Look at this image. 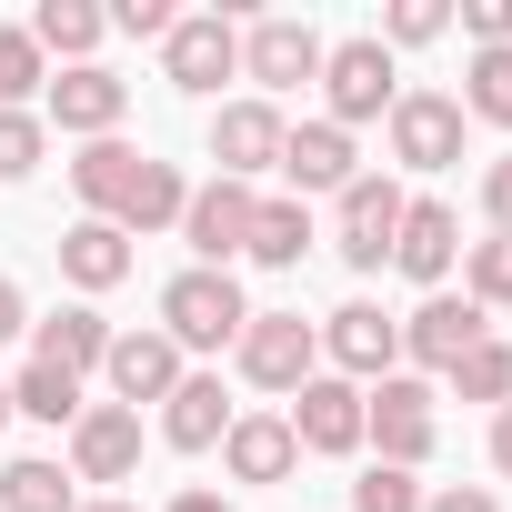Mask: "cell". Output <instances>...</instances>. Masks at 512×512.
<instances>
[{
    "label": "cell",
    "instance_id": "obj_38",
    "mask_svg": "<svg viewBox=\"0 0 512 512\" xmlns=\"http://www.w3.org/2000/svg\"><path fill=\"white\" fill-rule=\"evenodd\" d=\"M482 221H492V231L512 241V151H502V161L482 171Z\"/></svg>",
    "mask_w": 512,
    "mask_h": 512
},
{
    "label": "cell",
    "instance_id": "obj_16",
    "mask_svg": "<svg viewBox=\"0 0 512 512\" xmlns=\"http://www.w3.org/2000/svg\"><path fill=\"white\" fill-rule=\"evenodd\" d=\"M101 372H111V402H121V412L171 402V392H181V342H171L161 322H151V332H111V362H101Z\"/></svg>",
    "mask_w": 512,
    "mask_h": 512
},
{
    "label": "cell",
    "instance_id": "obj_3",
    "mask_svg": "<svg viewBox=\"0 0 512 512\" xmlns=\"http://www.w3.org/2000/svg\"><path fill=\"white\" fill-rule=\"evenodd\" d=\"M241 322H251V302L231 272H171L161 282V332L181 352H221V342H241Z\"/></svg>",
    "mask_w": 512,
    "mask_h": 512
},
{
    "label": "cell",
    "instance_id": "obj_27",
    "mask_svg": "<svg viewBox=\"0 0 512 512\" xmlns=\"http://www.w3.org/2000/svg\"><path fill=\"white\" fill-rule=\"evenodd\" d=\"M0 512H81V482L61 462H11L0 472Z\"/></svg>",
    "mask_w": 512,
    "mask_h": 512
},
{
    "label": "cell",
    "instance_id": "obj_36",
    "mask_svg": "<svg viewBox=\"0 0 512 512\" xmlns=\"http://www.w3.org/2000/svg\"><path fill=\"white\" fill-rule=\"evenodd\" d=\"M171 0H111V31H131V41H171Z\"/></svg>",
    "mask_w": 512,
    "mask_h": 512
},
{
    "label": "cell",
    "instance_id": "obj_28",
    "mask_svg": "<svg viewBox=\"0 0 512 512\" xmlns=\"http://www.w3.org/2000/svg\"><path fill=\"white\" fill-rule=\"evenodd\" d=\"M181 201H191V181H181L171 161H141V191H131L121 231H131V241H141V231H181Z\"/></svg>",
    "mask_w": 512,
    "mask_h": 512
},
{
    "label": "cell",
    "instance_id": "obj_20",
    "mask_svg": "<svg viewBox=\"0 0 512 512\" xmlns=\"http://www.w3.org/2000/svg\"><path fill=\"white\" fill-rule=\"evenodd\" d=\"M141 161H151V151H131V141H81V161H71L81 221H121L131 191H141Z\"/></svg>",
    "mask_w": 512,
    "mask_h": 512
},
{
    "label": "cell",
    "instance_id": "obj_41",
    "mask_svg": "<svg viewBox=\"0 0 512 512\" xmlns=\"http://www.w3.org/2000/svg\"><path fill=\"white\" fill-rule=\"evenodd\" d=\"M492 472H512V402L492 412Z\"/></svg>",
    "mask_w": 512,
    "mask_h": 512
},
{
    "label": "cell",
    "instance_id": "obj_21",
    "mask_svg": "<svg viewBox=\"0 0 512 512\" xmlns=\"http://www.w3.org/2000/svg\"><path fill=\"white\" fill-rule=\"evenodd\" d=\"M31 362H51V372H71V382H91V372L111 362V322H101L91 302H71V312H51V322H31Z\"/></svg>",
    "mask_w": 512,
    "mask_h": 512
},
{
    "label": "cell",
    "instance_id": "obj_13",
    "mask_svg": "<svg viewBox=\"0 0 512 512\" xmlns=\"http://www.w3.org/2000/svg\"><path fill=\"white\" fill-rule=\"evenodd\" d=\"M292 442L302 452H322V462H342V452H362V382H342V372H312L302 392H292Z\"/></svg>",
    "mask_w": 512,
    "mask_h": 512
},
{
    "label": "cell",
    "instance_id": "obj_18",
    "mask_svg": "<svg viewBox=\"0 0 512 512\" xmlns=\"http://www.w3.org/2000/svg\"><path fill=\"white\" fill-rule=\"evenodd\" d=\"M452 262H462V211H452V201H412L402 231H392V272H412L422 292H442Z\"/></svg>",
    "mask_w": 512,
    "mask_h": 512
},
{
    "label": "cell",
    "instance_id": "obj_19",
    "mask_svg": "<svg viewBox=\"0 0 512 512\" xmlns=\"http://www.w3.org/2000/svg\"><path fill=\"white\" fill-rule=\"evenodd\" d=\"M221 462H231V482H292V472H302V442H292L282 412H231Z\"/></svg>",
    "mask_w": 512,
    "mask_h": 512
},
{
    "label": "cell",
    "instance_id": "obj_10",
    "mask_svg": "<svg viewBox=\"0 0 512 512\" xmlns=\"http://www.w3.org/2000/svg\"><path fill=\"white\" fill-rule=\"evenodd\" d=\"M322 362L342 372V382H382V372H402V322L382 312V302H342L332 322H322Z\"/></svg>",
    "mask_w": 512,
    "mask_h": 512
},
{
    "label": "cell",
    "instance_id": "obj_5",
    "mask_svg": "<svg viewBox=\"0 0 512 512\" xmlns=\"http://www.w3.org/2000/svg\"><path fill=\"white\" fill-rule=\"evenodd\" d=\"M402 211H412V191L392 181V171H362L342 201H332V251L352 272H382L392 262V231H402Z\"/></svg>",
    "mask_w": 512,
    "mask_h": 512
},
{
    "label": "cell",
    "instance_id": "obj_23",
    "mask_svg": "<svg viewBox=\"0 0 512 512\" xmlns=\"http://www.w3.org/2000/svg\"><path fill=\"white\" fill-rule=\"evenodd\" d=\"M231 432V402H221V372H181V392L161 402V442L171 452H211Z\"/></svg>",
    "mask_w": 512,
    "mask_h": 512
},
{
    "label": "cell",
    "instance_id": "obj_30",
    "mask_svg": "<svg viewBox=\"0 0 512 512\" xmlns=\"http://www.w3.org/2000/svg\"><path fill=\"white\" fill-rule=\"evenodd\" d=\"M11 412H31V422H61V432H71V422H81L91 402H81V382H71V372H51V362H31V372L11 382Z\"/></svg>",
    "mask_w": 512,
    "mask_h": 512
},
{
    "label": "cell",
    "instance_id": "obj_31",
    "mask_svg": "<svg viewBox=\"0 0 512 512\" xmlns=\"http://www.w3.org/2000/svg\"><path fill=\"white\" fill-rule=\"evenodd\" d=\"M462 121L512 131V51H472V71H462Z\"/></svg>",
    "mask_w": 512,
    "mask_h": 512
},
{
    "label": "cell",
    "instance_id": "obj_24",
    "mask_svg": "<svg viewBox=\"0 0 512 512\" xmlns=\"http://www.w3.org/2000/svg\"><path fill=\"white\" fill-rule=\"evenodd\" d=\"M21 31L41 41V61L61 51V71H71V61H91V51H101V31H111V11H101V0H41V11H31Z\"/></svg>",
    "mask_w": 512,
    "mask_h": 512
},
{
    "label": "cell",
    "instance_id": "obj_12",
    "mask_svg": "<svg viewBox=\"0 0 512 512\" xmlns=\"http://www.w3.org/2000/svg\"><path fill=\"white\" fill-rule=\"evenodd\" d=\"M382 131H392V161L402 171H452L462 161V101L452 91H402Z\"/></svg>",
    "mask_w": 512,
    "mask_h": 512
},
{
    "label": "cell",
    "instance_id": "obj_42",
    "mask_svg": "<svg viewBox=\"0 0 512 512\" xmlns=\"http://www.w3.org/2000/svg\"><path fill=\"white\" fill-rule=\"evenodd\" d=\"M171 512H231L221 492H171Z\"/></svg>",
    "mask_w": 512,
    "mask_h": 512
},
{
    "label": "cell",
    "instance_id": "obj_8",
    "mask_svg": "<svg viewBox=\"0 0 512 512\" xmlns=\"http://www.w3.org/2000/svg\"><path fill=\"white\" fill-rule=\"evenodd\" d=\"M322 31L312 21H292V11H272V21H251L241 31V81H262V101L272 91H302V81H322Z\"/></svg>",
    "mask_w": 512,
    "mask_h": 512
},
{
    "label": "cell",
    "instance_id": "obj_25",
    "mask_svg": "<svg viewBox=\"0 0 512 512\" xmlns=\"http://www.w3.org/2000/svg\"><path fill=\"white\" fill-rule=\"evenodd\" d=\"M312 241H322V231H312V211L282 191V201H251V251H241V262H262V272H292Z\"/></svg>",
    "mask_w": 512,
    "mask_h": 512
},
{
    "label": "cell",
    "instance_id": "obj_32",
    "mask_svg": "<svg viewBox=\"0 0 512 512\" xmlns=\"http://www.w3.org/2000/svg\"><path fill=\"white\" fill-rule=\"evenodd\" d=\"M462 302L512 312V241H502V231H492V241H462Z\"/></svg>",
    "mask_w": 512,
    "mask_h": 512
},
{
    "label": "cell",
    "instance_id": "obj_39",
    "mask_svg": "<svg viewBox=\"0 0 512 512\" xmlns=\"http://www.w3.org/2000/svg\"><path fill=\"white\" fill-rule=\"evenodd\" d=\"M422 512H502L482 482H442V492H422Z\"/></svg>",
    "mask_w": 512,
    "mask_h": 512
},
{
    "label": "cell",
    "instance_id": "obj_40",
    "mask_svg": "<svg viewBox=\"0 0 512 512\" xmlns=\"http://www.w3.org/2000/svg\"><path fill=\"white\" fill-rule=\"evenodd\" d=\"M21 332H31V302H21V282H11V272H0V342H21Z\"/></svg>",
    "mask_w": 512,
    "mask_h": 512
},
{
    "label": "cell",
    "instance_id": "obj_9",
    "mask_svg": "<svg viewBox=\"0 0 512 512\" xmlns=\"http://www.w3.org/2000/svg\"><path fill=\"white\" fill-rule=\"evenodd\" d=\"M121 111H131V81L101 71V61H71V71L41 91V121H61L71 141H121Z\"/></svg>",
    "mask_w": 512,
    "mask_h": 512
},
{
    "label": "cell",
    "instance_id": "obj_1",
    "mask_svg": "<svg viewBox=\"0 0 512 512\" xmlns=\"http://www.w3.org/2000/svg\"><path fill=\"white\" fill-rule=\"evenodd\" d=\"M322 121L332 131H362V121H392V101H402V71H392V51L362 31V41H332L322 51Z\"/></svg>",
    "mask_w": 512,
    "mask_h": 512
},
{
    "label": "cell",
    "instance_id": "obj_17",
    "mask_svg": "<svg viewBox=\"0 0 512 512\" xmlns=\"http://www.w3.org/2000/svg\"><path fill=\"white\" fill-rule=\"evenodd\" d=\"M131 472H141V412L91 402L71 422V482H131Z\"/></svg>",
    "mask_w": 512,
    "mask_h": 512
},
{
    "label": "cell",
    "instance_id": "obj_29",
    "mask_svg": "<svg viewBox=\"0 0 512 512\" xmlns=\"http://www.w3.org/2000/svg\"><path fill=\"white\" fill-rule=\"evenodd\" d=\"M442 382H452L462 402H492V412H502V402H512V342H502V332H482V342H472Z\"/></svg>",
    "mask_w": 512,
    "mask_h": 512
},
{
    "label": "cell",
    "instance_id": "obj_11",
    "mask_svg": "<svg viewBox=\"0 0 512 512\" xmlns=\"http://www.w3.org/2000/svg\"><path fill=\"white\" fill-rule=\"evenodd\" d=\"M282 101H221L211 111V161H221V181H262V171H282Z\"/></svg>",
    "mask_w": 512,
    "mask_h": 512
},
{
    "label": "cell",
    "instance_id": "obj_34",
    "mask_svg": "<svg viewBox=\"0 0 512 512\" xmlns=\"http://www.w3.org/2000/svg\"><path fill=\"white\" fill-rule=\"evenodd\" d=\"M452 31V11H442V0H392V11H382V51H422V41H442Z\"/></svg>",
    "mask_w": 512,
    "mask_h": 512
},
{
    "label": "cell",
    "instance_id": "obj_2",
    "mask_svg": "<svg viewBox=\"0 0 512 512\" xmlns=\"http://www.w3.org/2000/svg\"><path fill=\"white\" fill-rule=\"evenodd\" d=\"M231 362H241L251 392H302V382L322 372V322H302V312H251L241 342H231Z\"/></svg>",
    "mask_w": 512,
    "mask_h": 512
},
{
    "label": "cell",
    "instance_id": "obj_6",
    "mask_svg": "<svg viewBox=\"0 0 512 512\" xmlns=\"http://www.w3.org/2000/svg\"><path fill=\"white\" fill-rule=\"evenodd\" d=\"M251 201H262V191H251V181H201L191 201H181V241H191V272H231L241 262V251H251Z\"/></svg>",
    "mask_w": 512,
    "mask_h": 512
},
{
    "label": "cell",
    "instance_id": "obj_14",
    "mask_svg": "<svg viewBox=\"0 0 512 512\" xmlns=\"http://www.w3.org/2000/svg\"><path fill=\"white\" fill-rule=\"evenodd\" d=\"M482 332H492V312H482V302L422 292V312H402V362H412V372H452Z\"/></svg>",
    "mask_w": 512,
    "mask_h": 512
},
{
    "label": "cell",
    "instance_id": "obj_26",
    "mask_svg": "<svg viewBox=\"0 0 512 512\" xmlns=\"http://www.w3.org/2000/svg\"><path fill=\"white\" fill-rule=\"evenodd\" d=\"M41 91H51L41 41H31L21 21H0V111H41Z\"/></svg>",
    "mask_w": 512,
    "mask_h": 512
},
{
    "label": "cell",
    "instance_id": "obj_4",
    "mask_svg": "<svg viewBox=\"0 0 512 512\" xmlns=\"http://www.w3.org/2000/svg\"><path fill=\"white\" fill-rule=\"evenodd\" d=\"M432 382L422 372H382L372 392H362V442H382V462L392 472H422L432 462Z\"/></svg>",
    "mask_w": 512,
    "mask_h": 512
},
{
    "label": "cell",
    "instance_id": "obj_43",
    "mask_svg": "<svg viewBox=\"0 0 512 512\" xmlns=\"http://www.w3.org/2000/svg\"><path fill=\"white\" fill-rule=\"evenodd\" d=\"M81 512H131V502H111V492H101V502H81Z\"/></svg>",
    "mask_w": 512,
    "mask_h": 512
},
{
    "label": "cell",
    "instance_id": "obj_15",
    "mask_svg": "<svg viewBox=\"0 0 512 512\" xmlns=\"http://www.w3.org/2000/svg\"><path fill=\"white\" fill-rule=\"evenodd\" d=\"M282 181H292V201H312V191H352L362 181V151H352V131H332V121H292L282 131Z\"/></svg>",
    "mask_w": 512,
    "mask_h": 512
},
{
    "label": "cell",
    "instance_id": "obj_22",
    "mask_svg": "<svg viewBox=\"0 0 512 512\" xmlns=\"http://www.w3.org/2000/svg\"><path fill=\"white\" fill-rule=\"evenodd\" d=\"M61 282L71 292H121L131 282V231L121 221H71L61 231Z\"/></svg>",
    "mask_w": 512,
    "mask_h": 512
},
{
    "label": "cell",
    "instance_id": "obj_7",
    "mask_svg": "<svg viewBox=\"0 0 512 512\" xmlns=\"http://www.w3.org/2000/svg\"><path fill=\"white\" fill-rule=\"evenodd\" d=\"M231 71H241V31H231L221 11H181V21H171V41H161V81H171V91H191V101H211Z\"/></svg>",
    "mask_w": 512,
    "mask_h": 512
},
{
    "label": "cell",
    "instance_id": "obj_37",
    "mask_svg": "<svg viewBox=\"0 0 512 512\" xmlns=\"http://www.w3.org/2000/svg\"><path fill=\"white\" fill-rule=\"evenodd\" d=\"M462 31L472 51H512V0H462Z\"/></svg>",
    "mask_w": 512,
    "mask_h": 512
},
{
    "label": "cell",
    "instance_id": "obj_35",
    "mask_svg": "<svg viewBox=\"0 0 512 512\" xmlns=\"http://www.w3.org/2000/svg\"><path fill=\"white\" fill-rule=\"evenodd\" d=\"M352 512H422V482L392 472V462H372V472L352 482Z\"/></svg>",
    "mask_w": 512,
    "mask_h": 512
},
{
    "label": "cell",
    "instance_id": "obj_44",
    "mask_svg": "<svg viewBox=\"0 0 512 512\" xmlns=\"http://www.w3.org/2000/svg\"><path fill=\"white\" fill-rule=\"evenodd\" d=\"M0 422H11V382H0Z\"/></svg>",
    "mask_w": 512,
    "mask_h": 512
},
{
    "label": "cell",
    "instance_id": "obj_33",
    "mask_svg": "<svg viewBox=\"0 0 512 512\" xmlns=\"http://www.w3.org/2000/svg\"><path fill=\"white\" fill-rule=\"evenodd\" d=\"M41 151H51V121H41V111H0V191L31 181V171H41Z\"/></svg>",
    "mask_w": 512,
    "mask_h": 512
}]
</instances>
